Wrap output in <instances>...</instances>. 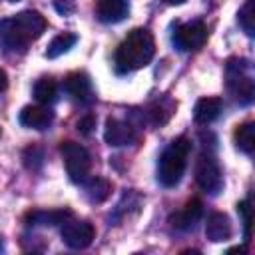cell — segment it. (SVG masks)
Instances as JSON below:
<instances>
[{"mask_svg": "<svg viewBox=\"0 0 255 255\" xmlns=\"http://www.w3.org/2000/svg\"><path fill=\"white\" fill-rule=\"evenodd\" d=\"M46 30V18L36 10H24L0 22V42L6 50H26Z\"/></svg>", "mask_w": 255, "mask_h": 255, "instance_id": "1", "label": "cell"}, {"mask_svg": "<svg viewBox=\"0 0 255 255\" xmlns=\"http://www.w3.org/2000/svg\"><path fill=\"white\" fill-rule=\"evenodd\" d=\"M155 54V40L149 30L135 28L131 30L124 42L116 50V68L120 74L135 72L139 68H145Z\"/></svg>", "mask_w": 255, "mask_h": 255, "instance_id": "2", "label": "cell"}, {"mask_svg": "<svg viewBox=\"0 0 255 255\" xmlns=\"http://www.w3.org/2000/svg\"><path fill=\"white\" fill-rule=\"evenodd\" d=\"M189 151L191 141L187 137H177L163 149L157 163V179L163 187H175L181 181L187 167Z\"/></svg>", "mask_w": 255, "mask_h": 255, "instance_id": "3", "label": "cell"}, {"mask_svg": "<svg viewBox=\"0 0 255 255\" xmlns=\"http://www.w3.org/2000/svg\"><path fill=\"white\" fill-rule=\"evenodd\" d=\"M60 153L66 163V171L74 183H84L90 177L92 171V155L90 151L80 145L78 141H62L60 143Z\"/></svg>", "mask_w": 255, "mask_h": 255, "instance_id": "4", "label": "cell"}, {"mask_svg": "<svg viewBox=\"0 0 255 255\" xmlns=\"http://www.w3.org/2000/svg\"><path fill=\"white\" fill-rule=\"evenodd\" d=\"M171 42L177 50L181 52H193L203 48V44L207 42V28L203 22L193 20V22H185V24H177L173 34H171Z\"/></svg>", "mask_w": 255, "mask_h": 255, "instance_id": "5", "label": "cell"}, {"mask_svg": "<svg viewBox=\"0 0 255 255\" xmlns=\"http://www.w3.org/2000/svg\"><path fill=\"white\" fill-rule=\"evenodd\" d=\"M195 181L197 185L205 191V193H219L221 187H223V173H221V167L219 163L215 161L213 155H205L201 153L199 159H197V165H195Z\"/></svg>", "mask_w": 255, "mask_h": 255, "instance_id": "6", "label": "cell"}, {"mask_svg": "<svg viewBox=\"0 0 255 255\" xmlns=\"http://www.w3.org/2000/svg\"><path fill=\"white\" fill-rule=\"evenodd\" d=\"M60 235H62V241L72 247V249H86L94 237H96V229L90 221H84V219H74L68 217L64 223H62V229H60Z\"/></svg>", "mask_w": 255, "mask_h": 255, "instance_id": "7", "label": "cell"}, {"mask_svg": "<svg viewBox=\"0 0 255 255\" xmlns=\"http://www.w3.org/2000/svg\"><path fill=\"white\" fill-rule=\"evenodd\" d=\"M243 70H245V66L239 68V62L231 60L227 64V74H229L227 86L239 104H249L253 100V80L249 76H245Z\"/></svg>", "mask_w": 255, "mask_h": 255, "instance_id": "8", "label": "cell"}, {"mask_svg": "<svg viewBox=\"0 0 255 255\" xmlns=\"http://www.w3.org/2000/svg\"><path fill=\"white\" fill-rule=\"evenodd\" d=\"M104 139L114 145V147H120V145H128V143H133L137 139V133L133 129L131 124L128 122H122L118 118H108L106 122V129H104Z\"/></svg>", "mask_w": 255, "mask_h": 255, "instance_id": "9", "label": "cell"}, {"mask_svg": "<svg viewBox=\"0 0 255 255\" xmlns=\"http://www.w3.org/2000/svg\"><path fill=\"white\" fill-rule=\"evenodd\" d=\"M201 215H203V203H201V199L193 197V199H189L183 205V209H179V211H175V213L169 215V223L175 229L187 231V229H193L195 227V223L201 219Z\"/></svg>", "mask_w": 255, "mask_h": 255, "instance_id": "10", "label": "cell"}, {"mask_svg": "<svg viewBox=\"0 0 255 255\" xmlns=\"http://www.w3.org/2000/svg\"><path fill=\"white\" fill-rule=\"evenodd\" d=\"M129 12V2L128 0H98L96 6V16L104 24H116L122 22Z\"/></svg>", "mask_w": 255, "mask_h": 255, "instance_id": "11", "label": "cell"}, {"mask_svg": "<svg viewBox=\"0 0 255 255\" xmlns=\"http://www.w3.org/2000/svg\"><path fill=\"white\" fill-rule=\"evenodd\" d=\"M66 94L76 102H88L92 96V82L84 72H72L64 80Z\"/></svg>", "mask_w": 255, "mask_h": 255, "instance_id": "12", "label": "cell"}, {"mask_svg": "<svg viewBox=\"0 0 255 255\" xmlns=\"http://www.w3.org/2000/svg\"><path fill=\"white\" fill-rule=\"evenodd\" d=\"M20 124L30 129H46L52 124V112L44 106H24L20 116Z\"/></svg>", "mask_w": 255, "mask_h": 255, "instance_id": "13", "label": "cell"}, {"mask_svg": "<svg viewBox=\"0 0 255 255\" xmlns=\"http://www.w3.org/2000/svg\"><path fill=\"white\" fill-rule=\"evenodd\" d=\"M221 108H223V102L217 96H209V98L197 100V104L193 108V120H195V124H199V126L211 124L213 120L219 118Z\"/></svg>", "mask_w": 255, "mask_h": 255, "instance_id": "14", "label": "cell"}, {"mask_svg": "<svg viewBox=\"0 0 255 255\" xmlns=\"http://www.w3.org/2000/svg\"><path fill=\"white\" fill-rule=\"evenodd\" d=\"M231 221L225 213L221 211H215L207 217V223H205V235L209 241L213 243H221V241H227L231 237Z\"/></svg>", "mask_w": 255, "mask_h": 255, "instance_id": "15", "label": "cell"}, {"mask_svg": "<svg viewBox=\"0 0 255 255\" xmlns=\"http://www.w3.org/2000/svg\"><path fill=\"white\" fill-rule=\"evenodd\" d=\"M74 213L70 209H34V211H28L26 213V223L28 225H62L68 217H72Z\"/></svg>", "mask_w": 255, "mask_h": 255, "instance_id": "16", "label": "cell"}, {"mask_svg": "<svg viewBox=\"0 0 255 255\" xmlns=\"http://www.w3.org/2000/svg\"><path fill=\"white\" fill-rule=\"evenodd\" d=\"M84 183H86V195L92 203H102L112 193V183L106 177H88Z\"/></svg>", "mask_w": 255, "mask_h": 255, "instance_id": "17", "label": "cell"}, {"mask_svg": "<svg viewBox=\"0 0 255 255\" xmlns=\"http://www.w3.org/2000/svg\"><path fill=\"white\" fill-rule=\"evenodd\" d=\"M235 145L243 153H253L255 149V124L253 122H243L235 129Z\"/></svg>", "mask_w": 255, "mask_h": 255, "instance_id": "18", "label": "cell"}, {"mask_svg": "<svg viewBox=\"0 0 255 255\" xmlns=\"http://www.w3.org/2000/svg\"><path fill=\"white\" fill-rule=\"evenodd\" d=\"M78 42V36L72 32H62L56 38H52V42L48 44L46 50V58H58L62 54H66L70 48H74V44Z\"/></svg>", "mask_w": 255, "mask_h": 255, "instance_id": "19", "label": "cell"}, {"mask_svg": "<svg viewBox=\"0 0 255 255\" xmlns=\"http://www.w3.org/2000/svg\"><path fill=\"white\" fill-rule=\"evenodd\" d=\"M56 92H58V86L52 78H40L36 84H34V98L42 104V106H48L54 102L56 98Z\"/></svg>", "mask_w": 255, "mask_h": 255, "instance_id": "20", "label": "cell"}, {"mask_svg": "<svg viewBox=\"0 0 255 255\" xmlns=\"http://www.w3.org/2000/svg\"><path fill=\"white\" fill-rule=\"evenodd\" d=\"M239 26L247 36L255 34V0H247L239 10Z\"/></svg>", "mask_w": 255, "mask_h": 255, "instance_id": "21", "label": "cell"}, {"mask_svg": "<svg viewBox=\"0 0 255 255\" xmlns=\"http://www.w3.org/2000/svg\"><path fill=\"white\" fill-rule=\"evenodd\" d=\"M22 159L30 171H38L42 167V161H44V151L38 145H28L22 153Z\"/></svg>", "mask_w": 255, "mask_h": 255, "instance_id": "22", "label": "cell"}, {"mask_svg": "<svg viewBox=\"0 0 255 255\" xmlns=\"http://www.w3.org/2000/svg\"><path fill=\"white\" fill-rule=\"evenodd\" d=\"M165 102H167V100H165ZM165 102H159V104L151 106V110H149V118H151V122L157 124V126L165 124V122L171 118L173 110H175V104H173V102H171L167 108H165Z\"/></svg>", "mask_w": 255, "mask_h": 255, "instance_id": "23", "label": "cell"}, {"mask_svg": "<svg viewBox=\"0 0 255 255\" xmlns=\"http://www.w3.org/2000/svg\"><path fill=\"white\" fill-rule=\"evenodd\" d=\"M237 211H239V215H241V221H243L245 239L249 241V237H251V213H253V209H251V203H249L247 199L239 201V203H237Z\"/></svg>", "mask_w": 255, "mask_h": 255, "instance_id": "24", "label": "cell"}, {"mask_svg": "<svg viewBox=\"0 0 255 255\" xmlns=\"http://www.w3.org/2000/svg\"><path fill=\"white\" fill-rule=\"evenodd\" d=\"M94 128H96V116H94V114H86L84 118H80V122H78V131H80L82 135H90V133L94 131Z\"/></svg>", "mask_w": 255, "mask_h": 255, "instance_id": "25", "label": "cell"}, {"mask_svg": "<svg viewBox=\"0 0 255 255\" xmlns=\"http://www.w3.org/2000/svg\"><path fill=\"white\" fill-rule=\"evenodd\" d=\"M54 6H56V10H58L60 14H64V16H68V14H72V12L76 10L74 0H56Z\"/></svg>", "mask_w": 255, "mask_h": 255, "instance_id": "26", "label": "cell"}, {"mask_svg": "<svg viewBox=\"0 0 255 255\" xmlns=\"http://www.w3.org/2000/svg\"><path fill=\"white\" fill-rule=\"evenodd\" d=\"M6 88H8V76H6V72L0 68V94H2Z\"/></svg>", "mask_w": 255, "mask_h": 255, "instance_id": "27", "label": "cell"}, {"mask_svg": "<svg viewBox=\"0 0 255 255\" xmlns=\"http://www.w3.org/2000/svg\"><path fill=\"white\" fill-rule=\"evenodd\" d=\"M165 4H171V6H179V4H183L185 0H163Z\"/></svg>", "mask_w": 255, "mask_h": 255, "instance_id": "28", "label": "cell"}, {"mask_svg": "<svg viewBox=\"0 0 255 255\" xmlns=\"http://www.w3.org/2000/svg\"><path fill=\"white\" fill-rule=\"evenodd\" d=\"M10 2H18V0H10Z\"/></svg>", "mask_w": 255, "mask_h": 255, "instance_id": "29", "label": "cell"}, {"mask_svg": "<svg viewBox=\"0 0 255 255\" xmlns=\"http://www.w3.org/2000/svg\"><path fill=\"white\" fill-rule=\"evenodd\" d=\"M0 133H2V129H0Z\"/></svg>", "mask_w": 255, "mask_h": 255, "instance_id": "30", "label": "cell"}]
</instances>
